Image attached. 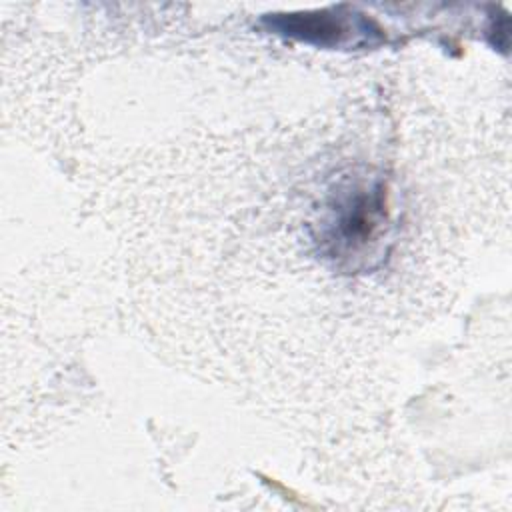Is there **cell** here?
<instances>
[{"mask_svg":"<svg viewBox=\"0 0 512 512\" xmlns=\"http://www.w3.org/2000/svg\"><path fill=\"white\" fill-rule=\"evenodd\" d=\"M262 22L280 36L320 48H364L382 42V30L370 18L344 8L270 14Z\"/></svg>","mask_w":512,"mask_h":512,"instance_id":"cell-1","label":"cell"},{"mask_svg":"<svg viewBox=\"0 0 512 512\" xmlns=\"http://www.w3.org/2000/svg\"><path fill=\"white\" fill-rule=\"evenodd\" d=\"M384 224V200L380 190L356 188L338 208L334 228L326 242L336 254H352L376 238Z\"/></svg>","mask_w":512,"mask_h":512,"instance_id":"cell-2","label":"cell"}]
</instances>
